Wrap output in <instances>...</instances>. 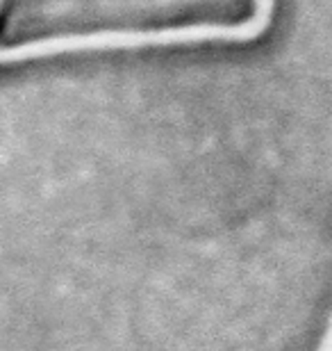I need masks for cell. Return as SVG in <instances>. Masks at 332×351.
Segmentation results:
<instances>
[{
    "label": "cell",
    "instance_id": "obj_1",
    "mask_svg": "<svg viewBox=\"0 0 332 351\" xmlns=\"http://www.w3.org/2000/svg\"><path fill=\"white\" fill-rule=\"evenodd\" d=\"M5 3L7 0H0V16H3V12H5Z\"/></svg>",
    "mask_w": 332,
    "mask_h": 351
}]
</instances>
